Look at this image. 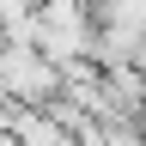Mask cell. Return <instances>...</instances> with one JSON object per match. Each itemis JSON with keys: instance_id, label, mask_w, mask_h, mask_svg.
Returning <instances> with one entry per match:
<instances>
[{"instance_id": "1", "label": "cell", "mask_w": 146, "mask_h": 146, "mask_svg": "<svg viewBox=\"0 0 146 146\" xmlns=\"http://www.w3.org/2000/svg\"><path fill=\"white\" fill-rule=\"evenodd\" d=\"M61 91V67L43 61L31 43H0V98L6 104H55Z\"/></svg>"}, {"instance_id": "2", "label": "cell", "mask_w": 146, "mask_h": 146, "mask_svg": "<svg viewBox=\"0 0 146 146\" xmlns=\"http://www.w3.org/2000/svg\"><path fill=\"white\" fill-rule=\"evenodd\" d=\"M128 67H134V73H146V31L128 43Z\"/></svg>"}]
</instances>
